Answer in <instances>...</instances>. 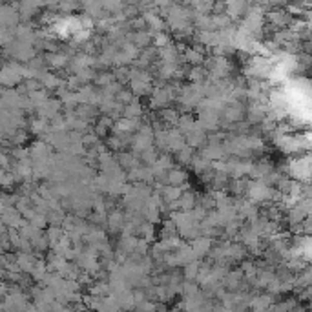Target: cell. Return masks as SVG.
Segmentation results:
<instances>
[{
  "label": "cell",
  "instance_id": "cell-1",
  "mask_svg": "<svg viewBox=\"0 0 312 312\" xmlns=\"http://www.w3.org/2000/svg\"><path fill=\"white\" fill-rule=\"evenodd\" d=\"M190 78L192 80H195V82H199V80H203V78H206V72H204L201 66H194L192 68V72H190Z\"/></svg>",
  "mask_w": 312,
  "mask_h": 312
},
{
  "label": "cell",
  "instance_id": "cell-2",
  "mask_svg": "<svg viewBox=\"0 0 312 312\" xmlns=\"http://www.w3.org/2000/svg\"><path fill=\"white\" fill-rule=\"evenodd\" d=\"M188 137H190V144H192V146H195V133L188 135ZM203 139H204V135L201 133V130H197V143H199V141H203Z\"/></svg>",
  "mask_w": 312,
  "mask_h": 312
}]
</instances>
